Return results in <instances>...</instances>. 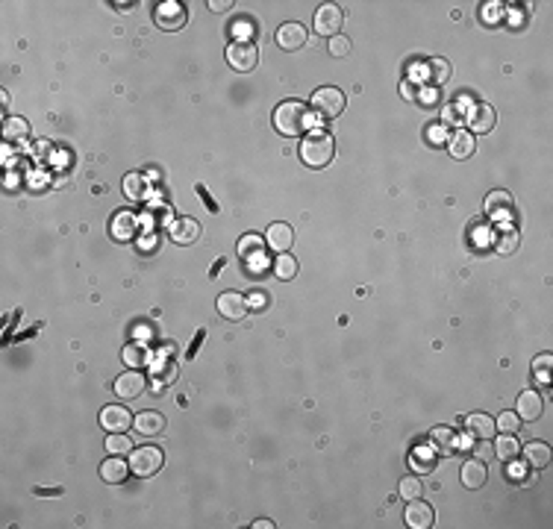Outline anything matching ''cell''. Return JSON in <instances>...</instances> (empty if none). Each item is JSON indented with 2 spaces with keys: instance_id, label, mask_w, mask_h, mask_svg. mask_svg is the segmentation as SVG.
Returning <instances> with one entry per match:
<instances>
[{
  "instance_id": "obj_1",
  "label": "cell",
  "mask_w": 553,
  "mask_h": 529,
  "mask_svg": "<svg viewBox=\"0 0 553 529\" xmlns=\"http://www.w3.org/2000/svg\"><path fill=\"white\" fill-rule=\"evenodd\" d=\"M274 127H276V132H280V135L298 139L301 132L315 127V118H312L309 106H303L301 101H286V103L276 106V112H274Z\"/></svg>"
},
{
  "instance_id": "obj_2",
  "label": "cell",
  "mask_w": 553,
  "mask_h": 529,
  "mask_svg": "<svg viewBox=\"0 0 553 529\" xmlns=\"http://www.w3.org/2000/svg\"><path fill=\"white\" fill-rule=\"evenodd\" d=\"M335 156V142L327 132H312L301 144V162L306 168H327Z\"/></svg>"
},
{
  "instance_id": "obj_3",
  "label": "cell",
  "mask_w": 553,
  "mask_h": 529,
  "mask_svg": "<svg viewBox=\"0 0 553 529\" xmlns=\"http://www.w3.org/2000/svg\"><path fill=\"white\" fill-rule=\"evenodd\" d=\"M345 103H347L345 91L335 89V86H324V89H318L312 94V109L321 118H339L345 112Z\"/></svg>"
},
{
  "instance_id": "obj_4",
  "label": "cell",
  "mask_w": 553,
  "mask_h": 529,
  "mask_svg": "<svg viewBox=\"0 0 553 529\" xmlns=\"http://www.w3.org/2000/svg\"><path fill=\"white\" fill-rule=\"evenodd\" d=\"M162 462H165V456H162L160 447H138L135 453H130V470L135 477H142V479L160 474Z\"/></svg>"
},
{
  "instance_id": "obj_5",
  "label": "cell",
  "mask_w": 553,
  "mask_h": 529,
  "mask_svg": "<svg viewBox=\"0 0 553 529\" xmlns=\"http://www.w3.org/2000/svg\"><path fill=\"white\" fill-rule=\"evenodd\" d=\"M227 62H230L233 71L247 74V71L256 68V62H259V50H256L250 42H233L227 47Z\"/></svg>"
},
{
  "instance_id": "obj_6",
  "label": "cell",
  "mask_w": 553,
  "mask_h": 529,
  "mask_svg": "<svg viewBox=\"0 0 553 529\" xmlns=\"http://www.w3.org/2000/svg\"><path fill=\"white\" fill-rule=\"evenodd\" d=\"M239 256H242V262H247V271L253 273H259L262 271V265H268V259H265V241L259 239V235H245V239L239 241Z\"/></svg>"
},
{
  "instance_id": "obj_7",
  "label": "cell",
  "mask_w": 553,
  "mask_h": 529,
  "mask_svg": "<svg viewBox=\"0 0 553 529\" xmlns=\"http://www.w3.org/2000/svg\"><path fill=\"white\" fill-rule=\"evenodd\" d=\"M153 21H156V27H160V30H168V33L180 30L186 24V6L177 4V0L160 4V6H156V12H153Z\"/></svg>"
},
{
  "instance_id": "obj_8",
  "label": "cell",
  "mask_w": 553,
  "mask_h": 529,
  "mask_svg": "<svg viewBox=\"0 0 553 529\" xmlns=\"http://www.w3.org/2000/svg\"><path fill=\"white\" fill-rule=\"evenodd\" d=\"M342 24H345V12H342V6L324 4V6H318V12H315V30H318L321 35L335 38V35H339V30H342Z\"/></svg>"
},
{
  "instance_id": "obj_9",
  "label": "cell",
  "mask_w": 553,
  "mask_h": 529,
  "mask_svg": "<svg viewBox=\"0 0 553 529\" xmlns=\"http://www.w3.org/2000/svg\"><path fill=\"white\" fill-rule=\"evenodd\" d=\"M133 421L135 418L127 406H104V411H101V423L109 433H124V429L133 426Z\"/></svg>"
},
{
  "instance_id": "obj_10",
  "label": "cell",
  "mask_w": 553,
  "mask_h": 529,
  "mask_svg": "<svg viewBox=\"0 0 553 529\" xmlns=\"http://www.w3.org/2000/svg\"><path fill=\"white\" fill-rule=\"evenodd\" d=\"M486 215L491 221H509L512 215H515V203H512V198L506 191H491L488 194V200H486Z\"/></svg>"
},
{
  "instance_id": "obj_11",
  "label": "cell",
  "mask_w": 553,
  "mask_h": 529,
  "mask_svg": "<svg viewBox=\"0 0 553 529\" xmlns=\"http://www.w3.org/2000/svg\"><path fill=\"white\" fill-rule=\"evenodd\" d=\"M403 521H406L409 529H430L432 521H436V515H432V508L418 497V500H409L406 512H403Z\"/></svg>"
},
{
  "instance_id": "obj_12",
  "label": "cell",
  "mask_w": 553,
  "mask_h": 529,
  "mask_svg": "<svg viewBox=\"0 0 553 529\" xmlns=\"http://www.w3.org/2000/svg\"><path fill=\"white\" fill-rule=\"evenodd\" d=\"M145 388H147V382L138 370H127V374L115 380V394L121 400H135L138 394H145Z\"/></svg>"
},
{
  "instance_id": "obj_13",
  "label": "cell",
  "mask_w": 553,
  "mask_h": 529,
  "mask_svg": "<svg viewBox=\"0 0 553 529\" xmlns=\"http://www.w3.org/2000/svg\"><path fill=\"white\" fill-rule=\"evenodd\" d=\"M306 45V27L303 24H283L280 30H276V47L280 50H301Z\"/></svg>"
},
{
  "instance_id": "obj_14",
  "label": "cell",
  "mask_w": 553,
  "mask_h": 529,
  "mask_svg": "<svg viewBox=\"0 0 553 529\" xmlns=\"http://www.w3.org/2000/svg\"><path fill=\"white\" fill-rule=\"evenodd\" d=\"M436 465H439V453L432 447H415L412 453H409V467L415 470L418 477H430L432 470H436Z\"/></svg>"
},
{
  "instance_id": "obj_15",
  "label": "cell",
  "mask_w": 553,
  "mask_h": 529,
  "mask_svg": "<svg viewBox=\"0 0 553 529\" xmlns=\"http://www.w3.org/2000/svg\"><path fill=\"white\" fill-rule=\"evenodd\" d=\"M109 232H112L115 241H133L135 232H138V218L133 212H118L109 221Z\"/></svg>"
},
{
  "instance_id": "obj_16",
  "label": "cell",
  "mask_w": 553,
  "mask_h": 529,
  "mask_svg": "<svg viewBox=\"0 0 553 529\" xmlns=\"http://www.w3.org/2000/svg\"><path fill=\"white\" fill-rule=\"evenodd\" d=\"M218 312H221V318H227V321H242L247 315V300L242 297V294H235V291H224L218 297Z\"/></svg>"
},
{
  "instance_id": "obj_17",
  "label": "cell",
  "mask_w": 553,
  "mask_h": 529,
  "mask_svg": "<svg viewBox=\"0 0 553 529\" xmlns=\"http://www.w3.org/2000/svg\"><path fill=\"white\" fill-rule=\"evenodd\" d=\"M465 433L474 441H488L491 436L498 433V429H495V421H491L488 415H483V411H474V415H468V421H465Z\"/></svg>"
},
{
  "instance_id": "obj_18",
  "label": "cell",
  "mask_w": 553,
  "mask_h": 529,
  "mask_svg": "<svg viewBox=\"0 0 553 529\" xmlns=\"http://www.w3.org/2000/svg\"><path fill=\"white\" fill-rule=\"evenodd\" d=\"M542 411H544V403H542V397L536 394V391H521L518 394V403H515V415L521 418V421H536V418H542Z\"/></svg>"
},
{
  "instance_id": "obj_19",
  "label": "cell",
  "mask_w": 553,
  "mask_h": 529,
  "mask_svg": "<svg viewBox=\"0 0 553 529\" xmlns=\"http://www.w3.org/2000/svg\"><path fill=\"white\" fill-rule=\"evenodd\" d=\"M171 239L177 244H194L197 239H201V224H197L194 218H189V215H183V218H177L171 224Z\"/></svg>"
},
{
  "instance_id": "obj_20",
  "label": "cell",
  "mask_w": 553,
  "mask_h": 529,
  "mask_svg": "<svg viewBox=\"0 0 553 529\" xmlns=\"http://www.w3.org/2000/svg\"><path fill=\"white\" fill-rule=\"evenodd\" d=\"M133 426H135L138 436L153 438V436H160L162 429H165V418L160 415V411H138L135 421H133Z\"/></svg>"
},
{
  "instance_id": "obj_21",
  "label": "cell",
  "mask_w": 553,
  "mask_h": 529,
  "mask_svg": "<svg viewBox=\"0 0 553 529\" xmlns=\"http://www.w3.org/2000/svg\"><path fill=\"white\" fill-rule=\"evenodd\" d=\"M488 479V470L483 465V459H471L462 465V485L468 488V491H477V488H483Z\"/></svg>"
},
{
  "instance_id": "obj_22",
  "label": "cell",
  "mask_w": 553,
  "mask_h": 529,
  "mask_svg": "<svg viewBox=\"0 0 553 529\" xmlns=\"http://www.w3.org/2000/svg\"><path fill=\"white\" fill-rule=\"evenodd\" d=\"M265 244H268L271 250H276V253H289V247L294 244V229H291L289 224H271V227H268V239H265Z\"/></svg>"
},
{
  "instance_id": "obj_23",
  "label": "cell",
  "mask_w": 553,
  "mask_h": 529,
  "mask_svg": "<svg viewBox=\"0 0 553 529\" xmlns=\"http://www.w3.org/2000/svg\"><path fill=\"white\" fill-rule=\"evenodd\" d=\"M468 127H471L474 132H488L491 127H495V109L486 106V103L474 106V109L468 112Z\"/></svg>"
},
{
  "instance_id": "obj_24",
  "label": "cell",
  "mask_w": 553,
  "mask_h": 529,
  "mask_svg": "<svg viewBox=\"0 0 553 529\" xmlns=\"http://www.w3.org/2000/svg\"><path fill=\"white\" fill-rule=\"evenodd\" d=\"M521 456H524V462H527L530 467L542 470V467L550 465V447L542 444V441H532V444H527V447L521 450Z\"/></svg>"
},
{
  "instance_id": "obj_25",
  "label": "cell",
  "mask_w": 553,
  "mask_h": 529,
  "mask_svg": "<svg viewBox=\"0 0 553 529\" xmlns=\"http://www.w3.org/2000/svg\"><path fill=\"white\" fill-rule=\"evenodd\" d=\"M174 377H177V365L174 362H156L153 365V394H162V391L174 382Z\"/></svg>"
},
{
  "instance_id": "obj_26",
  "label": "cell",
  "mask_w": 553,
  "mask_h": 529,
  "mask_svg": "<svg viewBox=\"0 0 553 529\" xmlns=\"http://www.w3.org/2000/svg\"><path fill=\"white\" fill-rule=\"evenodd\" d=\"M127 470H130V465H124L118 456H109V459L101 465V479L109 482V485H118V482L127 479Z\"/></svg>"
},
{
  "instance_id": "obj_27",
  "label": "cell",
  "mask_w": 553,
  "mask_h": 529,
  "mask_svg": "<svg viewBox=\"0 0 553 529\" xmlns=\"http://www.w3.org/2000/svg\"><path fill=\"white\" fill-rule=\"evenodd\" d=\"M474 153V135L459 130V132H453L450 135V156L453 159H468V156Z\"/></svg>"
},
{
  "instance_id": "obj_28",
  "label": "cell",
  "mask_w": 553,
  "mask_h": 529,
  "mask_svg": "<svg viewBox=\"0 0 553 529\" xmlns=\"http://www.w3.org/2000/svg\"><path fill=\"white\" fill-rule=\"evenodd\" d=\"M432 444H436L442 453H453V450L459 447L457 429H450V426H436V429H432Z\"/></svg>"
},
{
  "instance_id": "obj_29",
  "label": "cell",
  "mask_w": 553,
  "mask_h": 529,
  "mask_svg": "<svg viewBox=\"0 0 553 529\" xmlns=\"http://www.w3.org/2000/svg\"><path fill=\"white\" fill-rule=\"evenodd\" d=\"M495 456H498L501 462H515V459L521 456V444H518V438H515V436H501L498 444H495Z\"/></svg>"
},
{
  "instance_id": "obj_30",
  "label": "cell",
  "mask_w": 553,
  "mask_h": 529,
  "mask_svg": "<svg viewBox=\"0 0 553 529\" xmlns=\"http://www.w3.org/2000/svg\"><path fill=\"white\" fill-rule=\"evenodd\" d=\"M274 277L276 280H294L298 277V259L289 256V253H276V262H274Z\"/></svg>"
},
{
  "instance_id": "obj_31",
  "label": "cell",
  "mask_w": 553,
  "mask_h": 529,
  "mask_svg": "<svg viewBox=\"0 0 553 529\" xmlns=\"http://www.w3.org/2000/svg\"><path fill=\"white\" fill-rule=\"evenodd\" d=\"M145 191H147V183H145L142 174H127L124 176V194L130 200H142Z\"/></svg>"
},
{
  "instance_id": "obj_32",
  "label": "cell",
  "mask_w": 553,
  "mask_h": 529,
  "mask_svg": "<svg viewBox=\"0 0 553 529\" xmlns=\"http://www.w3.org/2000/svg\"><path fill=\"white\" fill-rule=\"evenodd\" d=\"M427 76H430L432 86H442V83L450 80V65L445 62V59H430V62H427Z\"/></svg>"
},
{
  "instance_id": "obj_33",
  "label": "cell",
  "mask_w": 553,
  "mask_h": 529,
  "mask_svg": "<svg viewBox=\"0 0 553 529\" xmlns=\"http://www.w3.org/2000/svg\"><path fill=\"white\" fill-rule=\"evenodd\" d=\"M4 135H6V142L27 139V135H30V124L24 121V118H6V124H4Z\"/></svg>"
},
{
  "instance_id": "obj_34",
  "label": "cell",
  "mask_w": 553,
  "mask_h": 529,
  "mask_svg": "<svg viewBox=\"0 0 553 529\" xmlns=\"http://www.w3.org/2000/svg\"><path fill=\"white\" fill-rule=\"evenodd\" d=\"M106 450H109L112 456L133 453V441H130L124 433H109V438H106Z\"/></svg>"
},
{
  "instance_id": "obj_35",
  "label": "cell",
  "mask_w": 553,
  "mask_h": 529,
  "mask_svg": "<svg viewBox=\"0 0 553 529\" xmlns=\"http://www.w3.org/2000/svg\"><path fill=\"white\" fill-rule=\"evenodd\" d=\"M495 429H501L503 436H515L521 429V418L515 415V411H503V415L495 421Z\"/></svg>"
},
{
  "instance_id": "obj_36",
  "label": "cell",
  "mask_w": 553,
  "mask_h": 529,
  "mask_svg": "<svg viewBox=\"0 0 553 529\" xmlns=\"http://www.w3.org/2000/svg\"><path fill=\"white\" fill-rule=\"evenodd\" d=\"M398 491H401V497H403V500H418V497H421V491H424V485H421V479H418V477H403Z\"/></svg>"
},
{
  "instance_id": "obj_37",
  "label": "cell",
  "mask_w": 553,
  "mask_h": 529,
  "mask_svg": "<svg viewBox=\"0 0 553 529\" xmlns=\"http://www.w3.org/2000/svg\"><path fill=\"white\" fill-rule=\"evenodd\" d=\"M495 250L501 253V256H509V253H515V250H518V232H515V229H506L501 239H498Z\"/></svg>"
},
{
  "instance_id": "obj_38",
  "label": "cell",
  "mask_w": 553,
  "mask_h": 529,
  "mask_svg": "<svg viewBox=\"0 0 553 529\" xmlns=\"http://www.w3.org/2000/svg\"><path fill=\"white\" fill-rule=\"evenodd\" d=\"M550 368H553V359L550 356H539L536 362H532V374L539 377L542 385H550Z\"/></svg>"
},
{
  "instance_id": "obj_39",
  "label": "cell",
  "mask_w": 553,
  "mask_h": 529,
  "mask_svg": "<svg viewBox=\"0 0 553 529\" xmlns=\"http://www.w3.org/2000/svg\"><path fill=\"white\" fill-rule=\"evenodd\" d=\"M124 362L133 368V370H138L147 359H145V350L142 347H135V344H130V347H124Z\"/></svg>"
},
{
  "instance_id": "obj_40",
  "label": "cell",
  "mask_w": 553,
  "mask_h": 529,
  "mask_svg": "<svg viewBox=\"0 0 553 529\" xmlns=\"http://www.w3.org/2000/svg\"><path fill=\"white\" fill-rule=\"evenodd\" d=\"M501 15H503V6H501V4H486V6L480 9V18H483L486 24H498Z\"/></svg>"
},
{
  "instance_id": "obj_41",
  "label": "cell",
  "mask_w": 553,
  "mask_h": 529,
  "mask_svg": "<svg viewBox=\"0 0 553 529\" xmlns=\"http://www.w3.org/2000/svg\"><path fill=\"white\" fill-rule=\"evenodd\" d=\"M330 53H333V56H347V53H350V42H347L345 35L330 38Z\"/></svg>"
},
{
  "instance_id": "obj_42",
  "label": "cell",
  "mask_w": 553,
  "mask_h": 529,
  "mask_svg": "<svg viewBox=\"0 0 553 529\" xmlns=\"http://www.w3.org/2000/svg\"><path fill=\"white\" fill-rule=\"evenodd\" d=\"M474 453H477V459H486V456L495 453V447H491L488 441H477V444H474Z\"/></svg>"
},
{
  "instance_id": "obj_43",
  "label": "cell",
  "mask_w": 553,
  "mask_h": 529,
  "mask_svg": "<svg viewBox=\"0 0 553 529\" xmlns=\"http://www.w3.org/2000/svg\"><path fill=\"white\" fill-rule=\"evenodd\" d=\"M447 139V130H445V124L442 127H432L430 130V142H445Z\"/></svg>"
},
{
  "instance_id": "obj_44",
  "label": "cell",
  "mask_w": 553,
  "mask_h": 529,
  "mask_svg": "<svg viewBox=\"0 0 553 529\" xmlns=\"http://www.w3.org/2000/svg\"><path fill=\"white\" fill-rule=\"evenodd\" d=\"M253 30L247 27V24H239V27H235V35H239V38H235V42H247V35H250Z\"/></svg>"
},
{
  "instance_id": "obj_45",
  "label": "cell",
  "mask_w": 553,
  "mask_h": 529,
  "mask_svg": "<svg viewBox=\"0 0 553 529\" xmlns=\"http://www.w3.org/2000/svg\"><path fill=\"white\" fill-rule=\"evenodd\" d=\"M227 6H233V4H227V0H212V4H209L212 12H224Z\"/></svg>"
},
{
  "instance_id": "obj_46",
  "label": "cell",
  "mask_w": 553,
  "mask_h": 529,
  "mask_svg": "<svg viewBox=\"0 0 553 529\" xmlns=\"http://www.w3.org/2000/svg\"><path fill=\"white\" fill-rule=\"evenodd\" d=\"M250 306L253 309H262L265 306V297H250Z\"/></svg>"
},
{
  "instance_id": "obj_47",
  "label": "cell",
  "mask_w": 553,
  "mask_h": 529,
  "mask_svg": "<svg viewBox=\"0 0 553 529\" xmlns=\"http://www.w3.org/2000/svg\"><path fill=\"white\" fill-rule=\"evenodd\" d=\"M253 526H256V529H271V526H274V523H271V521H256V523H253Z\"/></svg>"
}]
</instances>
